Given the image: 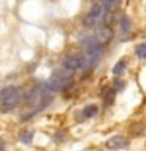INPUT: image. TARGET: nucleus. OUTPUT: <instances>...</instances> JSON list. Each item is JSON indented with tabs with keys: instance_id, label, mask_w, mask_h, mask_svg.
<instances>
[{
	"instance_id": "obj_1",
	"label": "nucleus",
	"mask_w": 146,
	"mask_h": 151,
	"mask_svg": "<svg viewBox=\"0 0 146 151\" xmlns=\"http://www.w3.org/2000/svg\"><path fill=\"white\" fill-rule=\"evenodd\" d=\"M24 101V91L16 87H6L0 91V110H13Z\"/></svg>"
},
{
	"instance_id": "obj_2",
	"label": "nucleus",
	"mask_w": 146,
	"mask_h": 151,
	"mask_svg": "<svg viewBox=\"0 0 146 151\" xmlns=\"http://www.w3.org/2000/svg\"><path fill=\"white\" fill-rule=\"evenodd\" d=\"M50 99H52V93L46 87H36L27 94L25 101H27L28 106H31L33 109L41 110V109H44L47 104L50 102Z\"/></svg>"
},
{
	"instance_id": "obj_3",
	"label": "nucleus",
	"mask_w": 146,
	"mask_h": 151,
	"mask_svg": "<svg viewBox=\"0 0 146 151\" xmlns=\"http://www.w3.org/2000/svg\"><path fill=\"white\" fill-rule=\"evenodd\" d=\"M71 83H72V77H71L69 71L64 69V71H55L52 74V77L46 82L44 87L50 93H54V91H61V90L68 88Z\"/></svg>"
},
{
	"instance_id": "obj_4",
	"label": "nucleus",
	"mask_w": 146,
	"mask_h": 151,
	"mask_svg": "<svg viewBox=\"0 0 146 151\" xmlns=\"http://www.w3.org/2000/svg\"><path fill=\"white\" fill-rule=\"evenodd\" d=\"M83 46H85V55H87L88 66H94L102 55V44L94 40V36H89L83 41Z\"/></svg>"
},
{
	"instance_id": "obj_5",
	"label": "nucleus",
	"mask_w": 146,
	"mask_h": 151,
	"mask_svg": "<svg viewBox=\"0 0 146 151\" xmlns=\"http://www.w3.org/2000/svg\"><path fill=\"white\" fill-rule=\"evenodd\" d=\"M105 11H107V9L104 8V5L99 2V0H97V2H94L93 6L89 8V11L87 13V16H85L83 24H85L87 27L96 25L99 21H102V17H104V14H105Z\"/></svg>"
},
{
	"instance_id": "obj_6",
	"label": "nucleus",
	"mask_w": 146,
	"mask_h": 151,
	"mask_svg": "<svg viewBox=\"0 0 146 151\" xmlns=\"http://www.w3.org/2000/svg\"><path fill=\"white\" fill-rule=\"evenodd\" d=\"M63 68L66 71H69V73H72V71L88 68V61H87V58L79 57V55H68L63 58Z\"/></svg>"
},
{
	"instance_id": "obj_7",
	"label": "nucleus",
	"mask_w": 146,
	"mask_h": 151,
	"mask_svg": "<svg viewBox=\"0 0 146 151\" xmlns=\"http://www.w3.org/2000/svg\"><path fill=\"white\" fill-rule=\"evenodd\" d=\"M94 40L99 41L101 44H107L112 40V30L108 27H99L94 33Z\"/></svg>"
},
{
	"instance_id": "obj_8",
	"label": "nucleus",
	"mask_w": 146,
	"mask_h": 151,
	"mask_svg": "<svg viewBox=\"0 0 146 151\" xmlns=\"http://www.w3.org/2000/svg\"><path fill=\"white\" fill-rule=\"evenodd\" d=\"M124 145H126V140L122 139L121 135H115V137H112V139L107 140V146H108V148H112V150L122 148Z\"/></svg>"
},
{
	"instance_id": "obj_9",
	"label": "nucleus",
	"mask_w": 146,
	"mask_h": 151,
	"mask_svg": "<svg viewBox=\"0 0 146 151\" xmlns=\"http://www.w3.org/2000/svg\"><path fill=\"white\" fill-rule=\"evenodd\" d=\"M120 28H121L122 33H127V32H129V28H130V21H129V17H127V16H121Z\"/></svg>"
},
{
	"instance_id": "obj_10",
	"label": "nucleus",
	"mask_w": 146,
	"mask_h": 151,
	"mask_svg": "<svg viewBox=\"0 0 146 151\" xmlns=\"http://www.w3.org/2000/svg\"><path fill=\"white\" fill-rule=\"evenodd\" d=\"M82 113H83L85 118H91V116H94L97 113V107L96 106H87V107L83 109Z\"/></svg>"
},
{
	"instance_id": "obj_11",
	"label": "nucleus",
	"mask_w": 146,
	"mask_h": 151,
	"mask_svg": "<svg viewBox=\"0 0 146 151\" xmlns=\"http://www.w3.org/2000/svg\"><path fill=\"white\" fill-rule=\"evenodd\" d=\"M31 137H33V131L31 129H25L21 132V140L22 143H30L31 142Z\"/></svg>"
},
{
	"instance_id": "obj_12",
	"label": "nucleus",
	"mask_w": 146,
	"mask_h": 151,
	"mask_svg": "<svg viewBox=\"0 0 146 151\" xmlns=\"http://www.w3.org/2000/svg\"><path fill=\"white\" fill-rule=\"evenodd\" d=\"M135 54L140 58H146V42H141V44L135 47Z\"/></svg>"
},
{
	"instance_id": "obj_13",
	"label": "nucleus",
	"mask_w": 146,
	"mask_h": 151,
	"mask_svg": "<svg viewBox=\"0 0 146 151\" xmlns=\"http://www.w3.org/2000/svg\"><path fill=\"white\" fill-rule=\"evenodd\" d=\"M124 68H126V61H124V60H120V61L115 65V68H113V74H115V76H120L122 71H124Z\"/></svg>"
},
{
	"instance_id": "obj_14",
	"label": "nucleus",
	"mask_w": 146,
	"mask_h": 151,
	"mask_svg": "<svg viewBox=\"0 0 146 151\" xmlns=\"http://www.w3.org/2000/svg\"><path fill=\"white\" fill-rule=\"evenodd\" d=\"M99 2L104 5V8H105V9H113L118 5L120 0H99Z\"/></svg>"
},
{
	"instance_id": "obj_15",
	"label": "nucleus",
	"mask_w": 146,
	"mask_h": 151,
	"mask_svg": "<svg viewBox=\"0 0 146 151\" xmlns=\"http://www.w3.org/2000/svg\"><path fill=\"white\" fill-rule=\"evenodd\" d=\"M2 146H3V140L0 139V148H2Z\"/></svg>"
}]
</instances>
